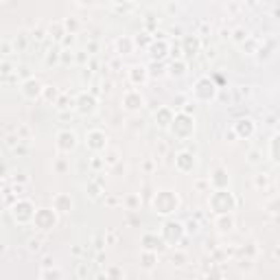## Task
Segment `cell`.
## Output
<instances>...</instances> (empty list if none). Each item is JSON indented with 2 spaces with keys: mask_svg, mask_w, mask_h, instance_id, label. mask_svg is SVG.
<instances>
[{
  "mask_svg": "<svg viewBox=\"0 0 280 280\" xmlns=\"http://www.w3.org/2000/svg\"><path fill=\"white\" fill-rule=\"evenodd\" d=\"M193 96H195V101H200V103H208V101H215L217 99V85L212 83L210 77H201L197 79L195 88H193Z\"/></svg>",
  "mask_w": 280,
  "mask_h": 280,
  "instance_id": "obj_3",
  "label": "cell"
},
{
  "mask_svg": "<svg viewBox=\"0 0 280 280\" xmlns=\"http://www.w3.org/2000/svg\"><path fill=\"white\" fill-rule=\"evenodd\" d=\"M29 249H31V252H38V249H40V241L31 239V241H29Z\"/></svg>",
  "mask_w": 280,
  "mask_h": 280,
  "instance_id": "obj_26",
  "label": "cell"
},
{
  "mask_svg": "<svg viewBox=\"0 0 280 280\" xmlns=\"http://www.w3.org/2000/svg\"><path fill=\"white\" fill-rule=\"evenodd\" d=\"M195 164H197V158L193 156L191 151H180V154L175 156V166H177V171L188 173V171L195 169Z\"/></svg>",
  "mask_w": 280,
  "mask_h": 280,
  "instance_id": "obj_11",
  "label": "cell"
},
{
  "mask_svg": "<svg viewBox=\"0 0 280 280\" xmlns=\"http://www.w3.org/2000/svg\"><path fill=\"white\" fill-rule=\"evenodd\" d=\"M177 208H180V197H177L173 191H160L154 197V210H156V215H162V217L173 215Z\"/></svg>",
  "mask_w": 280,
  "mask_h": 280,
  "instance_id": "obj_1",
  "label": "cell"
},
{
  "mask_svg": "<svg viewBox=\"0 0 280 280\" xmlns=\"http://www.w3.org/2000/svg\"><path fill=\"white\" fill-rule=\"evenodd\" d=\"M142 105H145V99H142V94L138 90L131 88L123 94V108L127 112H138V110H142Z\"/></svg>",
  "mask_w": 280,
  "mask_h": 280,
  "instance_id": "obj_10",
  "label": "cell"
},
{
  "mask_svg": "<svg viewBox=\"0 0 280 280\" xmlns=\"http://www.w3.org/2000/svg\"><path fill=\"white\" fill-rule=\"evenodd\" d=\"M35 228H40V230H50V228H55V223H57V215H55V208L50 210V208H42V210H35L33 215V221Z\"/></svg>",
  "mask_w": 280,
  "mask_h": 280,
  "instance_id": "obj_6",
  "label": "cell"
},
{
  "mask_svg": "<svg viewBox=\"0 0 280 280\" xmlns=\"http://www.w3.org/2000/svg\"><path fill=\"white\" fill-rule=\"evenodd\" d=\"M169 129L177 138H188V136L195 131V120H193V116H188V112H180V114L173 116Z\"/></svg>",
  "mask_w": 280,
  "mask_h": 280,
  "instance_id": "obj_2",
  "label": "cell"
},
{
  "mask_svg": "<svg viewBox=\"0 0 280 280\" xmlns=\"http://www.w3.org/2000/svg\"><path fill=\"white\" fill-rule=\"evenodd\" d=\"M182 237H184V226H182L180 221H166L164 226H162V239H164L166 243H171V245L180 243Z\"/></svg>",
  "mask_w": 280,
  "mask_h": 280,
  "instance_id": "obj_7",
  "label": "cell"
},
{
  "mask_svg": "<svg viewBox=\"0 0 280 280\" xmlns=\"http://www.w3.org/2000/svg\"><path fill=\"white\" fill-rule=\"evenodd\" d=\"M11 215L18 223H31L33 221V215H35V208L29 200H20L18 203H13L11 208Z\"/></svg>",
  "mask_w": 280,
  "mask_h": 280,
  "instance_id": "obj_5",
  "label": "cell"
},
{
  "mask_svg": "<svg viewBox=\"0 0 280 280\" xmlns=\"http://www.w3.org/2000/svg\"><path fill=\"white\" fill-rule=\"evenodd\" d=\"M184 50H186L188 57H191V55H195L197 50H200V40H197V38H186L184 40Z\"/></svg>",
  "mask_w": 280,
  "mask_h": 280,
  "instance_id": "obj_21",
  "label": "cell"
},
{
  "mask_svg": "<svg viewBox=\"0 0 280 280\" xmlns=\"http://www.w3.org/2000/svg\"><path fill=\"white\" fill-rule=\"evenodd\" d=\"M210 182H212V186H215V188H228L230 177H228V173L223 169H219V171H215V175L210 177Z\"/></svg>",
  "mask_w": 280,
  "mask_h": 280,
  "instance_id": "obj_20",
  "label": "cell"
},
{
  "mask_svg": "<svg viewBox=\"0 0 280 280\" xmlns=\"http://www.w3.org/2000/svg\"><path fill=\"white\" fill-rule=\"evenodd\" d=\"M210 208L221 215V212H230L234 208V197L230 193H226V188H217V193H212L210 197Z\"/></svg>",
  "mask_w": 280,
  "mask_h": 280,
  "instance_id": "obj_4",
  "label": "cell"
},
{
  "mask_svg": "<svg viewBox=\"0 0 280 280\" xmlns=\"http://www.w3.org/2000/svg\"><path fill=\"white\" fill-rule=\"evenodd\" d=\"M66 27H73V35H75V31H77V22H75V20H66Z\"/></svg>",
  "mask_w": 280,
  "mask_h": 280,
  "instance_id": "obj_28",
  "label": "cell"
},
{
  "mask_svg": "<svg viewBox=\"0 0 280 280\" xmlns=\"http://www.w3.org/2000/svg\"><path fill=\"white\" fill-rule=\"evenodd\" d=\"M129 79L134 85H142L147 79H149V73H147L145 66H134V68L129 70Z\"/></svg>",
  "mask_w": 280,
  "mask_h": 280,
  "instance_id": "obj_16",
  "label": "cell"
},
{
  "mask_svg": "<svg viewBox=\"0 0 280 280\" xmlns=\"http://www.w3.org/2000/svg\"><path fill=\"white\" fill-rule=\"evenodd\" d=\"M57 149L62 151V154H70L73 149H77V145H79V140H77V134L75 131H70V129H64V131H59L57 134Z\"/></svg>",
  "mask_w": 280,
  "mask_h": 280,
  "instance_id": "obj_8",
  "label": "cell"
},
{
  "mask_svg": "<svg viewBox=\"0 0 280 280\" xmlns=\"http://www.w3.org/2000/svg\"><path fill=\"white\" fill-rule=\"evenodd\" d=\"M42 88H44V85L40 83L38 79H27L22 83V94L27 96L29 101H35L38 96H42Z\"/></svg>",
  "mask_w": 280,
  "mask_h": 280,
  "instance_id": "obj_14",
  "label": "cell"
},
{
  "mask_svg": "<svg viewBox=\"0 0 280 280\" xmlns=\"http://www.w3.org/2000/svg\"><path fill=\"white\" fill-rule=\"evenodd\" d=\"M154 254H145V267H151V265H154Z\"/></svg>",
  "mask_w": 280,
  "mask_h": 280,
  "instance_id": "obj_27",
  "label": "cell"
},
{
  "mask_svg": "<svg viewBox=\"0 0 280 280\" xmlns=\"http://www.w3.org/2000/svg\"><path fill=\"white\" fill-rule=\"evenodd\" d=\"M53 208H55L57 212H68V210H73V200H70V195H64V193H59V195L53 200Z\"/></svg>",
  "mask_w": 280,
  "mask_h": 280,
  "instance_id": "obj_17",
  "label": "cell"
},
{
  "mask_svg": "<svg viewBox=\"0 0 280 280\" xmlns=\"http://www.w3.org/2000/svg\"><path fill=\"white\" fill-rule=\"evenodd\" d=\"M96 110V99L90 92H81L77 96V112L79 114H92V112Z\"/></svg>",
  "mask_w": 280,
  "mask_h": 280,
  "instance_id": "obj_12",
  "label": "cell"
},
{
  "mask_svg": "<svg viewBox=\"0 0 280 280\" xmlns=\"http://www.w3.org/2000/svg\"><path fill=\"white\" fill-rule=\"evenodd\" d=\"M173 116H175V112H173L171 108H160V110L156 112V123L160 125L162 129H169V125H171Z\"/></svg>",
  "mask_w": 280,
  "mask_h": 280,
  "instance_id": "obj_15",
  "label": "cell"
},
{
  "mask_svg": "<svg viewBox=\"0 0 280 280\" xmlns=\"http://www.w3.org/2000/svg\"><path fill=\"white\" fill-rule=\"evenodd\" d=\"M138 203H140V200H138V195H129V197H127V206H129V208H131V210H134V208H136V206H138Z\"/></svg>",
  "mask_w": 280,
  "mask_h": 280,
  "instance_id": "obj_25",
  "label": "cell"
},
{
  "mask_svg": "<svg viewBox=\"0 0 280 280\" xmlns=\"http://www.w3.org/2000/svg\"><path fill=\"white\" fill-rule=\"evenodd\" d=\"M234 129L239 131V136H245V138H247V136L254 134V123L249 119H241L237 125H234Z\"/></svg>",
  "mask_w": 280,
  "mask_h": 280,
  "instance_id": "obj_19",
  "label": "cell"
},
{
  "mask_svg": "<svg viewBox=\"0 0 280 280\" xmlns=\"http://www.w3.org/2000/svg\"><path fill=\"white\" fill-rule=\"evenodd\" d=\"M217 226L219 230H232V217H228V212H221V215L217 217Z\"/></svg>",
  "mask_w": 280,
  "mask_h": 280,
  "instance_id": "obj_22",
  "label": "cell"
},
{
  "mask_svg": "<svg viewBox=\"0 0 280 280\" xmlns=\"http://www.w3.org/2000/svg\"><path fill=\"white\" fill-rule=\"evenodd\" d=\"M169 42L166 40H151V46H149V53H151V59H156V62H162V59L166 57V53H169Z\"/></svg>",
  "mask_w": 280,
  "mask_h": 280,
  "instance_id": "obj_13",
  "label": "cell"
},
{
  "mask_svg": "<svg viewBox=\"0 0 280 280\" xmlns=\"http://www.w3.org/2000/svg\"><path fill=\"white\" fill-rule=\"evenodd\" d=\"M83 4H94V0H81Z\"/></svg>",
  "mask_w": 280,
  "mask_h": 280,
  "instance_id": "obj_29",
  "label": "cell"
},
{
  "mask_svg": "<svg viewBox=\"0 0 280 280\" xmlns=\"http://www.w3.org/2000/svg\"><path fill=\"white\" fill-rule=\"evenodd\" d=\"M119 50L123 55H129L134 50V40L131 38H125V40H119Z\"/></svg>",
  "mask_w": 280,
  "mask_h": 280,
  "instance_id": "obj_23",
  "label": "cell"
},
{
  "mask_svg": "<svg viewBox=\"0 0 280 280\" xmlns=\"http://www.w3.org/2000/svg\"><path fill=\"white\" fill-rule=\"evenodd\" d=\"M169 75H171V77H177V79L184 77V75H186V62H184V59L177 57L175 62L169 66Z\"/></svg>",
  "mask_w": 280,
  "mask_h": 280,
  "instance_id": "obj_18",
  "label": "cell"
},
{
  "mask_svg": "<svg viewBox=\"0 0 280 280\" xmlns=\"http://www.w3.org/2000/svg\"><path fill=\"white\" fill-rule=\"evenodd\" d=\"M42 94L46 96L48 101H55V99H57V90H55V88L50 90V85H44V88H42Z\"/></svg>",
  "mask_w": 280,
  "mask_h": 280,
  "instance_id": "obj_24",
  "label": "cell"
},
{
  "mask_svg": "<svg viewBox=\"0 0 280 280\" xmlns=\"http://www.w3.org/2000/svg\"><path fill=\"white\" fill-rule=\"evenodd\" d=\"M85 145L92 151H103L105 147H108V136L101 129H90L88 134H85Z\"/></svg>",
  "mask_w": 280,
  "mask_h": 280,
  "instance_id": "obj_9",
  "label": "cell"
}]
</instances>
